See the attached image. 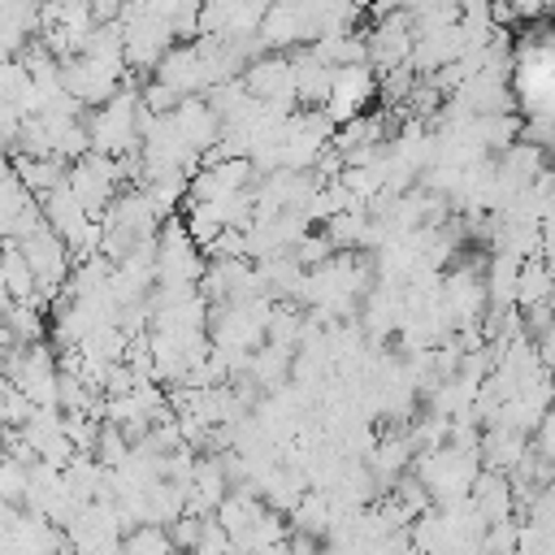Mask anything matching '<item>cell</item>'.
Instances as JSON below:
<instances>
[{
  "instance_id": "cell-1",
  "label": "cell",
  "mask_w": 555,
  "mask_h": 555,
  "mask_svg": "<svg viewBox=\"0 0 555 555\" xmlns=\"http://www.w3.org/2000/svg\"><path fill=\"white\" fill-rule=\"evenodd\" d=\"M65 160L61 156H17L13 160V173H17V182L39 199L43 191H52V186H61L65 182Z\"/></svg>"
}]
</instances>
